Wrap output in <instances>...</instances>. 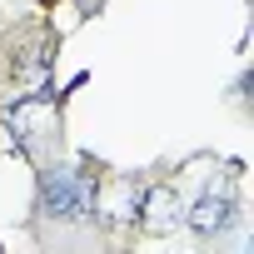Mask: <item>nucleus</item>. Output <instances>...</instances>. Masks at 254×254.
I'll use <instances>...</instances> for the list:
<instances>
[{"label":"nucleus","mask_w":254,"mask_h":254,"mask_svg":"<svg viewBox=\"0 0 254 254\" xmlns=\"http://www.w3.org/2000/svg\"><path fill=\"white\" fill-rule=\"evenodd\" d=\"M95 180H90V170H45L40 175V214H50V219H65V224H75V219H85V214H95Z\"/></svg>","instance_id":"nucleus-1"},{"label":"nucleus","mask_w":254,"mask_h":254,"mask_svg":"<svg viewBox=\"0 0 254 254\" xmlns=\"http://www.w3.org/2000/svg\"><path fill=\"white\" fill-rule=\"evenodd\" d=\"M10 130H15V145H20V155H30V160H40L45 150H55L60 145V135H55V115L45 110V95H30V100H20L10 115Z\"/></svg>","instance_id":"nucleus-2"},{"label":"nucleus","mask_w":254,"mask_h":254,"mask_svg":"<svg viewBox=\"0 0 254 254\" xmlns=\"http://www.w3.org/2000/svg\"><path fill=\"white\" fill-rule=\"evenodd\" d=\"M229 214H234V194H229V180H219V190L209 185V190L199 194V204H194V214H190V229H194L199 239H209V234H219V229L229 224Z\"/></svg>","instance_id":"nucleus-3"},{"label":"nucleus","mask_w":254,"mask_h":254,"mask_svg":"<svg viewBox=\"0 0 254 254\" xmlns=\"http://www.w3.org/2000/svg\"><path fill=\"white\" fill-rule=\"evenodd\" d=\"M135 214H145V229H150V234H165V229H175V224H180V199H175V190H170V185H155V190H145V194H140Z\"/></svg>","instance_id":"nucleus-4"}]
</instances>
